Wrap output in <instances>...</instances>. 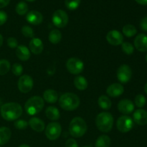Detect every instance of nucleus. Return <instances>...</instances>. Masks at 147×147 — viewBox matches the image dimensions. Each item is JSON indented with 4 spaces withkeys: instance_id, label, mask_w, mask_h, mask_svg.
<instances>
[{
    "instance_id": "1",
    "label": "nucleus",
    "mask_w": 147,
    "mask_h": 147,
    "mask_svg": "<svg viewBox=\"0 0 147 147\" xmlns=\"http://www.w3.org/2000/svg\"><path fill=\"white\" fill-rule=\"evenodd\" d=\"M1 116L4 120L11 121L18 119L22 114V109L19 103L11 102L2 105L0 109Z\"/></svg>"
},
{
    "instance_id": "2",
    "label": "nucleus",
    "mask_w": 147,
    "mask_h": 147,
    "mask_svg": "<svg viewBox=\"0 0 147 147\" xmlns=\"http://www.w3.org/2000/svg\"><path fill=\"white\" fill-rule=\"evenodd\" d=\"M59 105L63 110L74 111L80 106V98L73 93H64L59 99Z\"/></svg>"
},
{
    "instance_id": "14",
    "label": "nucleus",
    "mask_w": 147,
    "mask_h": 147,
    "mask_svg": "<svg viewBox=\"0 0 147 147\" xmlns=\"http://www.w3.org/2000/svg\"><path fill=\"white\" fill-rule=\"evenodd\" d=\"M134 46L136 50L142 53L147 52V35L145 34H139L134 40Z\"/></svg>"
},
{
    "instance_id": "42",
    "label": "nucleus",
    "mask_w": 147,
    "mask_h": 147,
    "mask_svg": "<svg viewBox=\"0 0 147 147\" xmlns=\"http://www.w3.org/2000/svg\"><path fill=\"white\" fill-rule=\"evenodd\" d=\"M135 1L141 5H147V0H135Z\"/></svg>"
},
{
    "instance_id": "21",
    "label": "nucleus",
    "mask_w": 147,
    "mask_h": 147,
    "mask_svg": "<svg viewBox=\"0 0 147 147\" xmlns=\"http://www.w3.org/2000/svg\"><path fill=\"white\" fill-rule=\"evenodd\" d=\"M43 99L49 103H55L58 99V94L53 89H47L43 93Z\"/></svg>"
},
{
    "instance_id": "4",
    "label": "nucleus",
    "mask_w": 147,
    "mask_h": 147,
    "mask_svg": "<svg viewBox=\"0 0 147 147\" xmlns=\"http://www.w3.org/2000/svg\"><path fill=\"white\" fill-rule=\"evenodd\" d=\"M96 124L99 131L107 133L111 131L113 125V117L110 113L102 112L97 116Z\"/></svg>"
},
{
    "instance_id": "10",
    "label": "nucleus",
    "mask_w": 147,
    "mask_h": 147,
    "mask_svg": "<svg viewBox=\"0 0 147 147\" xmlns=\"http://www.w3.org/2000/svg\"><path fill=\"white\" fill-rule=\"evenodd\" d=\"M33 80L30 76L24 75L20 78L18 81V88L23 93H29L33 88Z\"/></svg>"
},
{
    "instance_id": "47",
    "label": "nucleus",
    "mask_w": 147,
    "mask_h": 147,
    "mask_svg": "<svg viewBox=\"0 0 147 147\" xmlns=\"http://www.w3.org/2000/svg\"><path fill=\"white\" fill-rule=\"evenodd\" d=\"M146 63H147V55H146Z\"/></svg>"
},
{
    "instance_id": "26",
    "label": "nucleus",
    "mask_w": 147,
    "mask_h": 147,
    "mask_svg": "<svg viewBox=\"0 0 147 147\" xmlns=\"http://www.w3.org/2000/svg\"><path fill=\"white\" fill-rule=\"evenodd\" d=\"M111 145V139L106 135H101L96 142V147H109Z\"/></svg>"
},
{
    "instance_id": "40",
    "label": "nucleus",
    "mask_w": 147,
    "mask_h": 147,
    "mask_svg": "<svg viewBox=\"0 0 147 147\" xmlns=\"http://www.w3.org/2000/svg\"><path fill=\"white\" fill-rule=\"evenodd\" d=\"M140 27L143 31L147 32V16L144 17L140 22Z\"/></svg>"
},
{
    "instance_id": "25",
    "label": "nucleus",
    "mask_w": 147,
    "mask_h": 147,
    "mask_svg": "<svg viewBox=\"0 0 147 147\" xmlns=\"http://www.w3.org/2000/svg\"><path fill=\"white\" fill-rule=\"evenodd\" d=\"M99 106L103 110H109L111 108V101L110 98L106 96H101L99 97L98 100Z\"/></svg>"
},
{
    "instance_id": "32",
    "label": "nucleus",
    "mask_w": 147,
    "mask_h": 147,
    "mask_svg": "<svg viewBox=\"0 0 147 147\" xmlns=\"http://www.w3.org/2000/svg\"><path fill=\"white\" fill-rule=\"evenodd\" d=\"M121 45V49L123 53L127 55L133 54L134 51V47L130 42H123Z\"/></svg>"
},
{
    "instance_id": "6",
    "label": "nucleus",
    "mask_w": 147,
    "mask_h": 147,
    "mask_svg": "<svg viewBox=\"0 0 147 147\" xmlns=\"http://www.w3.org/2000/svg\"><path fill=\"white\" fill-rule=\"evenodd\" d=\"M62 127L57 122H52L47 126L45 135L49 140L54 141L58 139L61 134Z\"/></svg>"
},
{
    "instance_id": "13",
    "label": "nucleus",
    "mask_w": 147,
    "mask_h": 147,
    "mask_svg": "<svg viewBox=\"0 0 147 147\" xmlns=\"http://www.w3.org/2000/svg\"><path fill=\"white\" fill-rule=\"evenodd\" d=\"M118 109L123 114H130L134 110V104L129 99H123L118 104Z\"/></svg>"
},
{
    "instance_id": "28",
    "label": "nucleus",
    "mask_w": 147,
    "mask_h": 147,
    "mask_svg": "<svg viewBox=\"0 0 147 147\" xmlns=\"http://www.w3.org/2000/svg\"><path fill=\"white\" fill-rule=\"evenodd\" d=\"M137 32L136 28L132 24H126L123 27V34L127 37H131Z\"/></svg>"
},
{
    "instance_id": "24",
    "label": "nucleus",
    "mask_w": 147,
    "mask_h": 147,
    "mask_svg": "<svg viewBox=\"0 0 147 147\" xmlns=\"http://www.w3.org/2000/svg\"><path fill=\"white\" fill-rule=\"evenodd\" d=\"M74 85L77 89L80 90H84L88 88V81L83 76H77L74 79Z\"/></svg>"
},
{
    "instance_id": "39",
    "label": "nucleus",
    "mask_w": 147,
    "mask_h": 147,
    "mask_svg": "<svg viewBox=\"0 0 147 147\" xmlns=\"http://www.w3.org/2000/svg\"><path fill=\"white\" fill-rule=\"evenodd\" d=\"M65 147H78V145L77 142L75 139H69L66 142Z\"/></svg>"
},
{
    "instance_id": "19",
    "label": "nucleus",
    "mask_w": 147,
    "mask_h": 147,
    "mask_svg": "<svg viewBox=\"0 0 147 147\" xmlns=\"http://www.w3.org/2000/svg\"><path fill=\"white\" fill-rule=\"evenodd\" d=\"M16 55L22 61H27L30 59L31 54L30 50L24 45H18L16 49Z\"/></svg>"
},
{
    "instance_id": "16",
    "label": "nucleus",
    "mask_w": 147,
    "mask_h": 147,
    "mask_svg": "<svg viewBox=\"0 0 147 147\" xmlns=\"http://www.w3.org/2000/svg\"><path fill=\"white\" fill-rule=\"evenodd\" d=\"M26 20L29 23L34 25H38L42 22L43 17L42 14L36 10H32L27 13Z\"/></svg>"
},
{
    "instance_id": "27",
    "label": "nucleus",
    "mask_w": 147,
    "mask_h": 147,
    "mask_svg": "<svg viewBox=\"0 0 147 147\" xmlns=\"http://www.w3.org/2000/svg\"><path fill=\"white\" fill-rule=\"evenodd\" d=\"M48 39L53 44H57L62 39V34L58 30H53L49 33Z\"/></svg>"
},
{
    "instance_id": "41",
    "label": "nucleus",
    "mask_w": 147,
    "mask_h": 147,
    "mask_svg": "<svg viewBox=\"0 0 147 147\" xmlns=\"http://www.w3.org/2000/svg\"><path fill=\"white\" fill-rule=\"evenodd\" d=\"M9 1L10 0H0V8H4L7 7Z\"/></svg>"
},
{
    "instance_id": "12",
    "label": "nucleus",
    "mask_w": 147,
    "mask_h": 147,
    "mask_svg": "<svg viewBox=\"0 0 147 147\" xmlns=\"http://www.w3.org/2000/svg\"><path fill=\"white\" fill-rule=\"evenodd\" d=\"M106 40L111 45L117 46L123 43V36L117 30H111L106 34Z\"/></svg>"
},
{
    "instance_id": "17",
    "label": "nucleus",
    "mask_w": 147,
    "mask_h": 147,
    "mask_svg": "<svg viewBox=\"0 0 147 147\" xmlns=\"http://www.w3.org/2000/svg\"><path fill=\"white\" fill-rule=\"evenodd\" d=\"M134 121L136 123L140 126L147 124V111L144 109H139L136 110L133 114Z\"/></svg>"
},
{
    "instance_id": "9",
    "label": "nucleus",
    "mask_w": 147,
    "mask_h": 147,
    "mask_svg": "<svg viewBox=\"0 0 147 147\" xmlns=\"http://www.w3.org/2000/svg\"><path fill=\"white\" fill-rule=\"evenodd\" d=\"M116 126L119 131L121 133H127L130 131L134 126V121L128 116H122L117 120Z\"/></svg>"
},
{
    "instance_id": "45",
    "label": "nucleus",
    "mask_w": 147,
    "mask_h": 147,
    "mask_svg": "<svg viewBox=\"0 0 147 147\" xmlns=\"http://www.w3.org/2000/svg\"><path fill=\"white\" fill-rule=\"evenodd\" d=\"M19 147H30V146H29L28 145H27V144H22V145H21V146H20Z\"/></svg>"
},
{
    "instance_id": "11",
    "label": "nucleus",
    "mask_w": 147,
    "mask_h": 147,
    "mask_svg": "<svg viewBox=\"0 0 147 147\" xmlns=\"http://www.w3.org/2000/svg\"><path fill=\"white\" fill-rule=\"evenodd\" d=\"M132 70L128 65H122L117 70V78L121 83H126L131 80Z\"/></svg>"
},
{
    "instance_id": "44",
    "label": "nucleus",
    "mask_w": 147,
    "mask_h": 147,
    "mask_svg": "<svg viewBox=\"0 0 147 147\" xmlns=\"http://www.w3.org/2000/svg\"><path fill=\"white\" fill-rule=\"evenodd\" d=\"M144 91L147 94V83H146V85L144 86Z\"/></svg>"
},
{
    "instance_id": "30",
    "label": "nucleus",
    "mask_w": 147,
    "mask_h": 147,
    "mask_svg": "<svg viewBox=\"0 0 147 147\" xmlns=\"http://www.w3.org/2000/svg\"><path fill=\"white\" fill-rule=\"evenodd\" d=\"M16 12L19 14V15H24V14H27V11H28V5L27 3L24 2V1H20L18 3L16 7Z\"/></svg>"
},
{
    "instance_id": "29",
    "label": "nucleus",
    "mask_w": 147,
    "mask_h": 147,
    "mask_svg": "<svg viewBox=\"0 0 147 147\" xmlns=\"http://www.w3.org/2000/svg\"><path fill=\"white\" fill-rule=\"evenodd\" d=\"M10 70V63L8 60H0V76L6 75Z\"/></svg>"
},
{
    "instance_id": "8",
    "label": "nucleus",
    "mask_w": 147,
    "mask_h": 147,
    "mask_svg": "<svg viewBox=\"0 0 147 147\" xmlns=\"http://www.w3.org/2000/svg\"><path fill=\"white\" fill-rule=\"evenodd\" d=\"M66 67L71 74L78 75L80 74L83 70L84 64L80 59L76 58V57H72V58L69 59L66 63Z\"/></svg>"
},
{
    "instance_id": "35",
    "label": "nucleus",
    "mask_w": 147,
    "mask_h": 147,
    "mask_svg": "<svg viewBox=\"0 0 147 147\" xmlns=\"http://www.w3.org/2000/svg\"><path fill=\"white\" fill-rule=\"evenodd\" d=\"M11 71H12L13 74L16 76H21L22 73L23 72V67L22 65L19 64V63H14L12 67H11Z\"/></svg>"
},
{
    "instance_id": "36",
    "label": "nucleus",
    "mask_w": 147,
    "mask_h": 147,
    "mask_svg": "<svg viewBox=\"0 0 147 147\" xmlns=\"http://www.w3.org/2000/svg\"><path fill=\"white\" fill-rule=\"evenodd\" d=\"M27 125H28V123L26 121L21 120V119L17 120L14 122V126H15V128H17L18 129H26L27 127Z\"/></svg>"
},
{
    "instance_id": "43",
    "label": "nucleus",
    "mask_w": 147,
    "mask_h": 147,
    "mask_svg": "<svg viewBox=\"0 0 147 147\" xmlns=\"http://www.w3.org/2000/svg\"><path fill=\"white\" fill-rule=\"evenodd\" d=\"M3 44V37L1 34H0V47Z\"/></svg>"
},
{
    "instance_id": "20",
    "label": "nucleus",
    "mask_w": 147,
    "mask_h": 147,
    "mask_svg": "<svg viewBox=\"0 0 147 147\" xmlns=\"http://www.w3.org/2000/svg\"><path fill=\"white\" fill-rule=\"evenodd\" d=\"M29 125L34 131L37 132H42L45 129V123L42 120L37 117H33L29 121Z\"/></svg>"
},
{
    "instance_id": "18",
    "label": "nucleus",
    "mask_w": 147,
    "mask_h": 147,
    "mask_svg": "<svg viewBox=\"0 0 147 147\" xmlns=\"http://www.w3.org/2000/svg\"><path fill=\"white\" fill-rule=\"evenodd\" d=\"M44 45L42 40L39 38H32L30 42V50L33 54L39 55L43 51Z\"/></svg>"
},
{
    "instance_id": "23",
    "label": "nucleus",
    "mask_w": 147,
    "mask_h": 147,
    "mask_svg": "<svg viewBox=\"0 0 147 147\" xmlns=\"http://www.w3.org/2000/svg\"><path fill=\"white\" fill-rule=\"evenodd\" d=\"M46 116L50 120L52 121H56L58 120L60 118V111L58 109L54 106H50L47 108L45 111Z\"/></svg>"
},
{
    "instance_id": "38",
    "label": "nucleus",
    "mask_w": 147,
    "mask_h": 147,
    "mask_svg": "<svg viewBox=\"0 0 147 147\" xmlns=\"http://www.w3.org/2000/svg\"><path fill=\"white\" fill-rule=\"evenodd\" d=\"M7 20V14L5 11L0 10V26L4 24Z\"/></svg>"
},
{
    "instance_id": "5",
    "label": "nucleus",
    "mask_w": 147,
    "mask_h": 147,
    "mask_svg": "<svg viewBox=\"0 0 147 147\" xmlns=\"http://www.w3.org/2000/svg\"><path fill=\"white\" fill-rule=\"evenodd\" d=\"M44 99L40 97V96H35L31 97L27 100V101L25 103V106H24V108H25L26 112L29 115L34 116V115L40 113L44 108Z\"/></svg>"
},
{
    "instance_id": "37",
    "label": "nucleus",
    "mask_w": 147,
    "mask_h": 147,
    "mask_svg": "<svg viewBox=\"0 0 147 147\" xmlns=\"http://www.w3.org/2000/svg\"><path fill=\"white\" fill-rule=\"evenodd\" d=\"M7 45L10 48H17L18 46V42H17V39L14 37H9L7 39Z\"/></svg>"
},
{
    "instance_id": "7",
    "label": "nucleus",
    "mask_w": 147,
    "mask_h": 147,
    "mask_svg": "<svg viewBox=\"0 0 147 147\" xmlns=\"http://www.w3.org/2000/svg\"><path fill=\"white\" fill-rule=\"evenodd\" d=\"M53 22L58 28H63L68 23V16L67 13L62 9L56 10L53 14Z\"/></svg>"
},
{
    "instance_id": "3",
    "label": "nucleus",
    "mask_w": 147,
    "mask_h": 147,
    "mask_svg": "<svg viewBox=\"0 0 147 147\" xmlns=\"http://www.w3.org/2000/svg\"><path fill=\"white\" fill-rule=\"evenodd\" d=\"M86 122L80 117H75L72 119L69 125V131L73 137L80 138L87 131Z\"/></svg>"
},
{
    "instance_id": "46",
    "label": "nucleus",
    "mask_w": 147,
    "mask_h": 147,
    "mask_svg": "<svg viewBox=\"0 0 147 147\" xmlns=\"http://www.w3.org/2000/svg\"><path fill=\"white\" fill-rule=\"evenodd\" d=\"M27 1H35V0H27Z\"/></svg>"
},
{
    "instance_id": "48",
    "label": "nucleus",
    "mask_w": 147,
    "mask_h": 147,
    "mask_svg": "<svg viewBox=\"0 0 147 147\" xmlns=\"http://www.w3.org/2000/svg\"><path fill=\"white\" fill-rule=\"evenodd\" d=\"M83 147H90V146H83Z\"/></svg>"
},
{
    "instance_id": "33",
    "label": "nucleus",
    "mask_w": 147,
    "mask_h": 147,
    "mask_svg": "<svg viewBox=\"0 0 147 147\" xmlns=\"http://www.w3.org/2000/svg\"><path fill=\"white\" fill-rule=\"evenodd\" d=\"M135 104L137 107L139 108H143L144 106L146 105V99L144 96L142 94H139L136 96L135 98Z\"/></svg>"
},
{
    "instance_id": "34",
    "label": "nucleus",
    "mask_w": 147,
    "mask_h": 147,
    "mask_svg": "<svg viewBox=\"0 0 147 147\" xmlns=\"http://www.w3.org/2000/svg\"><path fill=\"white\" fill-rule=\"evenodd\" d=\"M22 33L23 35L26 37H29V38H32L34 37V31L29 26H24L22 28Z\"/></svg>"
},
{
    "instance_id": "22",
    "label": "nucleus",
    "mask_w": 147,
    "mask_h": 147,
    "mask_svg": "<svg viewBox=\"0 0 147 147\" xmlns=\"http://www.w3.org/2000/svg\"><path fill=\"white\" fill-rule=\"evenodd\" d=\"M11 132L9 128L0 127V146L7 144L9 141Z\"/></svg>"
},
{
    "instance_id": "15",
    "label": "nucleus",
    "mask_w": 147,
    "mask_h": 147,
    "mask_svg": "<svg viewBox=\"0 0 147 147\" xmlns=\"http://www.w3.org/2000/svg\"><path fill=\"white\" fill-rule=\"evenodd\" d=\"M124 92V88L119 83H113L107 88L106 93L109 96L113 98H117L121 96Z\"/></svg>"
},
{
    "instance_id": "31",
    "label": "nucleus",
    "mask_w": 147,
    "mask_h": 147,
    "mask_svg": "<svg viewBox=\"0 0 147 147\" xmlns=\"http://www.w3.org/2000/svg\"><path fill=\"white\" fill-rule=\"evenodd\" d=\"M65 4L68 9L75 10L80 5V0H65Z\"/></svg>"
}]
</instances>
